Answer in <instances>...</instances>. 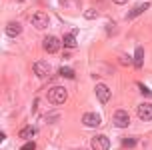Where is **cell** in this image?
<instances>
[{"label":"cell","mask_w":152,"mask_h":150,"mask_svg":"<svg viewBox=\"0 0 152 150\" xmlns=\"http://www.w3.org/2000/svg\"><path fill=\"white\" fill-rule=\"evenodd\" d=\"M58 72H60L62 76H66V78H74V70H72V68H60V70H58Z\"/></svg>","instance_id":"obj_15"},{"label":"cell","mask_w":152,"mask_h":150,"mask_svg":"<svg viewBox=\"0 0 152 150\" xmlns=\"http://www.w3.org/2000/svg\"><path fill=\"white\" fill-rule=\"evenodd\" d=\"M138 88H140V92H142V94H144V96H150V90L146 88L144 84H138Z\"/></svg>","instance_id":"obj_18"},{"label":"cell","mask_w":152,"mask_h":150,"mask_svg":"<svg viewBox=\"0 0 152 150\" xmlns=\"http://www.w3.org/2000/svg\"><path fill=\"white\" fill-rule=\"evenodd\" d=\"M32 24H34L38 30L46 28V26H48V14H44V12H36V14L32 16Z\"/></svg>","instance_id":"obj_8"},{"label":"cell","mask_w":152,"mask_h":150,"mask_svg":"<svg viewBox=\"0 0 152 150\" xmlns=\"http://www.w3.org/2000/svg\"><path fill=\"white\" fill-rule=\"evenodd\" d=\"M148 6H150V4H148V2H144V4H140V6H136L134 10H130V14H128V20H132V18H136L138 14H142V12H144V10H146Z\"/></svg>","instance_id":"obj_12"},{"label":"cell","mask_w":152,"mask_h":150,"mask_svg":"<svg viewBox=\"0 0 152 150\" xmlns=\"http://www.w3.org/2000/svg\"><path fill=\"white\" fill-rule=\"evenodd\" d=\"M142 64H144V48H142V46H138L136 52H134V66L142 68Z\"/></svg>","instance_id":"obj_11"},{"label":"cell","mask_w":152,"mask_h":150,"mask_svg":"<svg viewBox=\"0 0 152 150\" xmlns=\"http://www.w3.org/2000/svg\"><path fill=\"white\" fill-rule=\"evenodd\" d=\"M92 150H110V140L102 134L94 136L92 138Z\"/></svg>","instance_id":"obj_5"},{"label":"cell","mask_w":152,"mask_h":150,"mask_svg":"<svg viewBox=\"0 0 152 150\" xmlns=\"http://www.w3.org/2000/svg\"><path fill=\"white\" fill-rule=\"evenodd\" d=\"M122 146H126V148H132V146H136V140H132V138H126V140H122Z\"/></svg>","instance_id":"obj_16"},{"label":"cell","mask_w":152,"mask_h":150,"mask_svg":"<svg viewBox=\"0 0 152 150\" xmlns=\"http://www.w3.org/2000/svg\"><path fill=\"white\" fill-rule=\"evenodd\" d=\"M34 134H36V128L34 126H24L22 130H20V136H22V138H32Z\"/></svg>","instance_id":"obj_13"},{"label":"cell","mask_w":152,"mask_h":150,"mask_svg":"<svg viewBox=\"0 0 152 150\" xmlns=\"http://www.w3.org/2000/svg\"><path fill=\"white\" fill-rule=\"evenodd\" d=\"M114 124L118 128H126L130 124L128 112H126V110H116V112H114Z\"/></svg>","instance_id":"obj_4"},{"label":"cell","mask_w":152,"mask_h":150,"mask_svg":"<svg viewBox=\"0 0 152 150\" xmlns=\"http://www.w3.org/2000/svg\"><path fill=\"white\" fill-rule=\"evenodd\" d=\"M114 2H116V4H126L128 0H114Z\"/></svg>","instance_id":"obj_22"},{"label":"cell","mask_w":152,"mask_h":150,"mask_svg":"<svg viewBox=\"0 0 152 150\" xmlns=\"http://www.w3.org/2000/svg\"><path fill=\"white\" fill-rule=\"evenodd\" d=\"M20 32H22V26H20L18 22H10V24L6 26V34H8L10 38H16Z\"/></svg>","instance_id":"obj_10"},{"label":"cell","mask_w":152,"mask_h":150,"mask_svg":"<svg viewBox=\"0 0 152 150\" xmlns=\"http://www.w3.org/2000/svg\"><path fill=\"white\" fill-rule=\"evenodd\" d=\"M138 116L142 120H152V104L150 102H142L138 106Z\"/></svg>","instance_id":"obj_9"},{"label":"cell","mask_w":152,"mask_h":150,"mask_svg":"<svg viewBox=\"0 0 152 150\" xmlns=\"http://www.w3.org/2000/svg\"><path fill=\"white\" fill-rule=\"evenodd\" d=\"M50 64L48 62H44V60H40V62H36L34 64V74L38 76V78H42V80H46L48 76H50Z\"/></svg>","instance_id":"obj_2"},{"label":"cell","mask_w":152,"mask_h":150,"mask_svg":"<svg viewBox=\"0 0 152 150\" xmlns=\"http://www.w3.org/2000/svg\"><path fill=\"white\" fill-rule=\"evenodd\" d=\"M84 16H86V18H96V10H86Z\"/></svg>","instance_id":"obj_19"},{"label":"cell","mask_w":152,"mask_h":150,"mask_svg":"<svg viewBox=\"0 0 152 150\" xmlns=\"http://www.w3.org/2000/svg\"><path fill=\"white\" fill-rule=\"evenodd\" d=\"M66 90H64V86H52V88L48 90V102L50 104H64L66 102Z\"/></svg>","instance_id":"obj_1"},{"label":"cell","mask_w":152,"mask_h":150,"mask_svg":"<svg viewBox=\"0 0 152 150\" xmlns=\"http://www.w3.org/2000/svg\"><path fill=\"white\" fill-rule=\"evenodd\" d=\"M20 150H36V144H34V142H26Z\"/></svg>","instance_id":"obj_17"},{"label":"cell","mask_w":152,"mask_h":150,"mask_svg":"<svg viewBox=\"0 0 152 150\" xmlns=\"http://www.w3.org/2000/svg\"><path fill=\"white\" fill-rule=\"evenodd\" d=\"M62 44L66 46V48H74V46H76L74 34H66V36H64V40H62Z\"/></svg>","instance_id":"obj_14"},{"label":"cell","mask_w":152,"mask_h":150,"mask_svg":"<svg viewBox=\"0 0 152 150\" xmlns=\"http://www.w3.org/2000/svg\"><path fill=\"white\" fill-rule=\"evenodd\" d=\"M58 118V116H56V114H48V116H46V122H54V120Z\"/></svg>","instance_id":"obj_21"},{"label":"cell","mask_w":152,"mask_h":150,"mask_svg":"<svg viewBox=\"0 0 152 150\" xmlns=\"http://www.w3.org/2000/svg\"><path fill=\"white\" fill-rule=\"evenodd\" d=\"M60 46H62V42H60V40H58L56 36H48V38H44V50H46V52L58 54Z\"/></svg>","instance_id":"obj_3"},{"label":"cell","mask_w":152,"mask_h":150,"mask_svg":"<svg viewBox=\"0 0 152 150\" xmlns=\"http://www.w3.org/2000/svg\"><path fill=\"white\" fill-rule=\"evenodd\" d=\"M120 62H122V64H130L132 60H130L128 56H126V54H122V56H120Z\"/></svg>","instance_id":"obj_20"},{"label":"cell","mask_w":152,"mask_h":150,"mask_svg":"<svg viewBox=\"0 0 152 150\" xmlns=\"http://www.w3.org/2000/svg\"><path fill=\"white\" fill-rule=\"evenodd\" d=\"M96 98H98L100 102H104V104L110 100V88H108L106 84H96Z\"/></svg>","instance_id":"obj_7"},{"label":"cell","mask_w":152,"mask_h":150,"mask_svg":"<svg viewBox=\"0 0 152 150\" xmlns=\"http://www.w3.org/2000/svg\"><path fill=\"white\" fill-rule=\"evenodd\" d=\"M100 122H102V118H100V114H96V112H86L82 116V124L84 126L94 128V126H98Z\"/></svg>","instance_id":"obj_6"}]
</instances>
